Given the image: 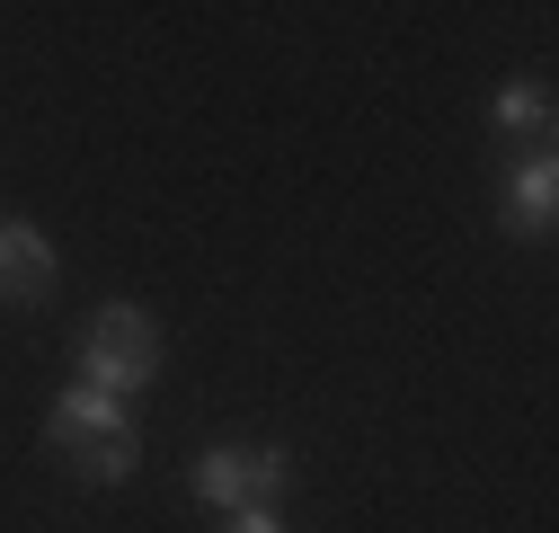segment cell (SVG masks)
Wrapping results in <instances>:
<instances>
[{
  "mask_svg": "<svg viewBox=\"0 0 559 533\" xmlns=\"http://www.w3.org/2000/svg\"><path fill=\"white\" fill-rule=\"evenodd\" d=\"M45 436H53V453H62V462H81L90 481H124L133 462H143V418H133V400L90 391V382H72V391L53 400Z\"/></svg>",
  "mask_w": 559,
  "mask_h": 533,
  "instance_id": "6da1fadb",
  "label": "cell"
},
{
  "mask_svg": "<svg viewBox=\"0 0 559 533\" xmlns=\"http://www.w3.org/2000/svg\"><path fill=\"white\" fill-rule=\"evenodd\" d=\"M72 365H81L90 391H116V400H133L143 382H160V329H152V311H133V303H98V320L81 329Z\"/></svg>",
  "mask_w": 559,
  "mask_h": 533,
  "instance_id": "7a4b0ae2",
  "label": "cell"
},
{
  "mask_svg": "<svg viewBox=\"0 0 559 533\" xmlns=\"http://www.w3.org/2000/svg\"><path fill=\"white\" fill-rule=\"evenodd\" d=\"M187 481H195V498H204V507L240 516V507H285V489H294V462L275 453V445H204Z\"/></svg>",
  "mask_w": 559,
  "mask_h": 533,
  "instance_id": "3957f363",
  "label": "cell"
},
{
  "mask_svg": "<svg viewBox=\"0 0 559 533\" xmlns=\"http://www.w3.org/2000/svg\"><path fill=\"white\" fill-rule=\"evenodd\" d=\"M53 294V240L36 223H0V303H45Z\"/></svg>",
  "mask_w": 559,
  "mask_h": 533,
  "instance_id": "277c9868",
  "label": "cell"
},
{
  "mask_svg": "<svg viewBox=\"0 0 559 533\" xmlns=\"http://www.w3.org/2000/svg\"><path fill=\"white\" fill-rule=\"evenodd\" d=\"M498 214H507V232H524V240L550 232V214H559V161H550V152H533V161L507 178V205H498Z\"/></svg>",
  "mask_w": 559,
  "mask_h": 533,
  "instance_id": "5b68a950",
  "label": "cell"
},
{
  "mask_svg": "<svg viewBox=\"0 0 559 533\" xmlns=\"http://www.w3.org/2000/svg\"><path fill=\"white\" fill-rule=\"evenodd\" d=\"M498 133H533V143H550V125H559V107H550V90L542 81H515V90H498Z\"/></svg>",
  "mask_w": 559,
  "mask_h": 533,
  "instance_id": "8992f818",
  "label": "cell"
},
{
  "mask_svg": "<svg viewBox=\"0 0 559 533\" xmlns=\"http://www.w3.org/2000/svg\"><path fill=\"white\" fill-rule=\"evenodd\" d=\"M223 533H285V516L275 507H240V516H223Z\"/></svg>",
  "mask_w": 559,
  "mask_h": 533,
  "instance_id": "52a82bcc",
  "label": "cell"
}]
</instances>
